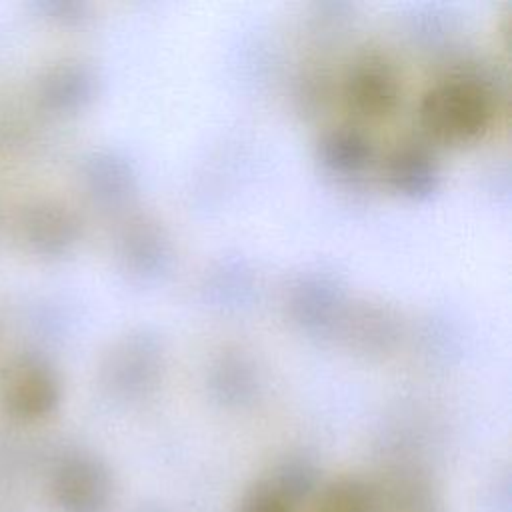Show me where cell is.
<instances>
[{"label": "cell", "mask_w": 512, "mask_h": 512, "mask_svg": "<svg viewBox=\"0 0 512 512\" xmlns=\"http://www.w3.org/2000/svg\"><path fill=\"white\" fill-rule=\"evenodd\" d=\"M418 116L430 136L444 142H468L490 126L494 96L478 74H452L424 92Z\"/></svg>", "instance_id": "6da1fadb"}, {"label": "cell", "mask_w": 512, "mask_h": 512, "mask_svg": "<svg viewBox=\"0 0 512 512\" xmlns=\"http://www.w3.org/2000/svg\"><path fill=\"white\" fill-rule=\"evenodd\" d=\"M56 368L38 352L12 354L0 364V408L20 422L50 416L60 402Z\"/></svg>", "instance_id": "7a4b0ae2"}, {"label": "cell", "mask_w": 512, "mask_h": 512, "mask_svg": "<svg viewBox=\"0 0 512 512\" xmlns=\"http://www.w3.org/2000/svg\"><path fill=\"white\" fill-rule=\"evenodd\" d=\"M50 492L62 512H108L116 484L102 458L88 452H72L56 464Z\"/></svg>", "instance_id": "3957f363"}, {"label": "cell", "mask_w": 512, "mask_h": 512, "mask_svg": "<svg viewBox=\"0 0 512 512\" xmlns=\"http://www.w3.org/2000/svg\"><path fill=\"white\" fill-rule=\"evenodd\" d=\"M162 368V348L154 334L144 330L120 338L102 362L104 386L122 398H136L154 386Z\"/></svg>", "instance_id": "277c9868"}, {"label": "cell", "mask_w": 512, "mask_h": 512, "mask_svg": "<svg viewBox=\"0 0 512 512\" xmlns=\"http://www.w3.org/2000/svg\"><path fill=\"white\" fill-rule=\"evenodd\" d=\"M18 234L32 254L60 258L76 246L80 220L64 202L38 198L22 206L18 214Z\"/></svg>", "instance_id": "5b68a950"}, {"label": "cell", "mask_w": 512, "mask_h": 512, "mask_svg": "<svg viewBox=\"0 0 512 512\" xmlns=\"http://www.w3.org/2000/svg\"><path fill=\"white\" fill-rule=\"evenodd\" d=\"M344 288L328 272H306L288 290V310L294 322L310 332L340 324L344 314Z\"/></svg>", "instance_id": "8992f818"}, {"label": "cell", "mask_w": 512, "mask_h": 512, "mask_svg": "<svg viewBox=\"0 0 512 512\" xmlns=\"http://www.w3.org/2000/svg\"><path fill=\"white\" fill-rule=\"evenodd\" d=\"M344 98L360 116L380 118L390 114L400 98V84L392 66L380 56L354 62L344 80Z\"/></svg>", "instance_id": "52a82bcc"}, {"label": "cell", "mask_w": 512, "mask_h": 512, "mask_svg": "<svg viewBox=\"0 0 512 512\" xmlns=\"http://www.w3.org/2000/svg\"><path fill=\"white\" fill-rule=\"evenodd\" d=\"M118 258L132 274L156 278L172 260L170 238L156 220L136 216L126 222L118 236Z\"/></svg>", "instance_id": "ba28073f"}, {"label": "cell", "mask_w": 512, "mask_h": 512, "mask_svg": "<svg viewBox=\"0 0 512 512\" xmlns=\"http://www.w3.org/2000/svg\"><path fill=\"white\" fill-rule=\"evenodd\" d=\"M96 94V74L80 60L48 66L36 80V98L50 112H76Z\"/></svg>", "instance_id": "9c48e42d"}, {"label": "cell", "mask_w": 512, "mask_h": 512, "mask_svg": "<svg viewBox=\"0 0 512 512\" xmlns=\"http://www.w3.org/2000/svg\"><path fill=\"white\" fill-rule=\"evenodd\" d=\"M88 196L102 208H118L130 200L136 178L130 162L112 150L90 152L80 168Z\"/></svg>", "instance_id": "30bf717a"}, {"label": "cell", "mask_w": 512, "mask_h": 512, "mask_svg": "<svg viewBox=\"0 0 512 512\" xmlns=\"http://www.w3.org/2000/svg\"><path fill=\"white\" fill-rule=\"evenodd\" d=\"M384 178L402 194L428 196L438 186L440 170L428 148L420 144H400L386 156Z\"/></svg>", "instance_id": "8fae6325"}, {"label": "cell", "mask_w": 512, "mask_h": 512, "mask_svg": "<svg viewBox=\"0 0 512 512\" xmlns=\"http://www.w3.org/2000/svg\"><path fill=\"white\" fill-rule=\"evenodd\" d=\"M312 512H382V494L366 478L340 476L318 488Z\"/></svg>", "instance_id": "7c38bea8"}, {"label": "cell", "mask_w": 512, "mask_h": 512, "mask_svg": "<svg viewBox=\"0 0 512 512\" xmlns=\"http://www.w3.org/2000/svg\"><path fill=\"white\" fill-rule=\"evenodd\" d=\"M320 158L336 172H356L374 158V144L354 126H336L322 136Z\"/></svg>", "instance_id": "4fadbf2b"}, {"label": "cell", "mask_w": 512, "mask_h": 512, "mask_svg": "<svg viewBox=\"0 0 512 512\" xmlns=\"http://www.w3.org/2000/svg\"><path fill=\"white\" fill-rule=\"evenodd\" d=\"M340 322L350 344L360 346L364 350L388 348L398 334L396 320L390 318L388 312L378 306L364 304L352 310H344Z\"/></svg>", "instance_id": "5bb4252c"}, {"label": "cell", "mask_w": 512, "mask_h": 512, "mask_svg": "<svg viewBox=\"0 0 512 512\" xmlns=\"http://www.w3.org/2000/svg\"><path fill=\"white\" fill-rule=\"evenodd\" d=\"M254 364L242 354L220 356L210 370V388L226 404H242L256 392Z\"/></svg>", "instance_id": "9a60e30c"}, {"label": "cell", "mask_w": 512, "mask_h": 512, "mask_svg": "<svg viewBox=\"0 0 512 512\" xmlns=\"http://www.w3.org/2000/svg\"><path fill=\"white\" fill-rule=\"evenodd\" d=\"M266 478L298 508L314 498L322 486L320 468L306 456H288L280 460Z\"/></svg>", "instance_id": "2e32d148"}, {"label": "cell", "mask_w": 512, "mask_h": 512, "mask_svg": "<svg viewBox=\"0 0 512 512\" xmlns=\"http://www.w3.org/2000/svg\"><path fill=\"white\" fill-rule=\"evenodd\" d=\"M296 510L298 508L266 476H262L244 490L236 512H296Z\"/></svg>", "instance_id": "e0dca14e"}, {"label": "cell", "mask_w": 512, "mask_h": 512, "mask_svg": "<svg viewBox=\"0 0 512 512\" xmlns=\"http://www.w3.org/2000/svg\"><path fill=\"white\" fill-rule=\"evenodd\" d=\"M34 8L48 20L74 24L86 16L88 6L78 0H36Z\"/></svg>", "instance_id": "ac0fdd59"}, {"label": "cell", "mask_w": 512, "mask_h": 512, "mask_svg": "<svg viewBox=\"0 0 512 512\" xmlns=\"http://www.w3.org/2000/svg\"><path fill=\"white\" fill-rule=\"evenodd\" d=\"M0 224H2V216H0Z\"/></svg>", "instance_id": "d6986e66"}]
</instances>
